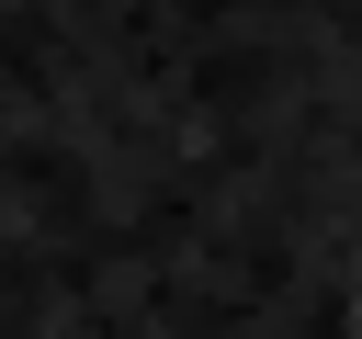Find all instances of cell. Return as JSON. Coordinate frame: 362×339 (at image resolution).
I'll return each mask as SVG.
<instances>
[{
	"label": "cell",
	"instance_id": "cell-1",
	"mask_svg": "<svg viewBox=\"0 0 362 339\" xmlns=\"http://www.w3.org/2000/svg\"><path fill=\"white\" fill-rule=\"evenodd\" d=\"M351 339H362V260H351Z\"/></svg>",
	"mask_w": 362,
	"mask_h": 339
}]
</instances>
